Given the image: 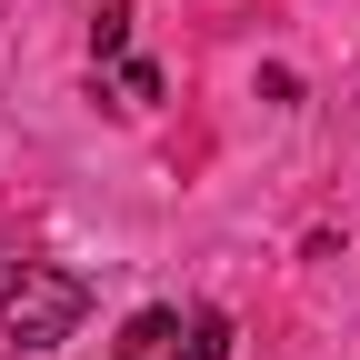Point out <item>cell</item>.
I'll use <instances>...</instances> for the list:
<instances>
[{
  "mask_svg": "<svg viewBox=\"0 0 360 360\" xmlns=\"http://www.w3.org/2000/svg\"><path fill=\"white\" fill-rule=\"evenodd\" d=\"M191 360H231V321L220 310H191Z\"/></svg>",
  "mask_w": 360,
  "mask_h": 360,
  "instance_id": "277c9868",
  "label": "cell"
},
{
  "mask_svg": "<svg viewBox=\"0 0 360 360\" xmlns=\"http://www.w3.org/2000/svg\"><path fill=\"white\" fill-rule=\"evenodd\" d=\"M120 360H191V321H180V310H130Z\"/></svg>",
  "mask_w": 360,
  "mask_h": 360,
  "instance_id": "7a4b0ae2",
  "label": "cell"
},
{
  "mask_svg": "<svg viewBox=\"0 0 360 360\" xmlns=\"http://www.w3.org/2000/svg\"><path fill=\"white\" fill-rule=\"evenodd\" d=\"M90 60H101V70H120V60H130V0H110L101 20H90Z\"/></svg>",
  "mask_w": 360,
  "mask_h": 360,
  "instance_id": "3957f363",
  "label": "cell"
},
{
  "mask_svg": "<svg viewBox=\"0 0 360 360\" xmlns=\"http://www.w3.org/2000/svg\"><path fill=\"white\" fill-rule=\"evenodd\" d=\"M90 310V281L80 270H51V260H0V330H11L20 350H51L80 330Z\"/></svg>",
  "mask_w": 360,
  "mask_h": 360,
  "instance_id": "6da1fadb",
  "label": "cell"
},
{
  "mask_svg": "<svg viewBox=\"0 0 360 360\" xmlns=\"http://www.w3.org/2000/svg\"><path fill=\"white\" fill-rule=\"evenodd\" d=\"M110 80H120V101H130V110H150V101H160V70H150V60H120Z\"/></svg>",
  "mask_w": 360,
  "mask_h": 360,
  "instance_id": "5b68a950",
  "label": "cell"
}]
</instances>
